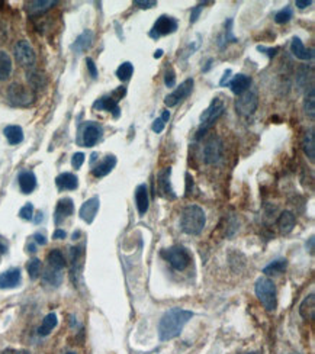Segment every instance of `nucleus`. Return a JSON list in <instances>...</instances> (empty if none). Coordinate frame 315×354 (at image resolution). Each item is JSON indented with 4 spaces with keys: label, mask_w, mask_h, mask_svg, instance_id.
I'll return each mask as SVG.
<instances>
[{
    "label": "nucleus",
    "mask_w": 315,
    "mask_h": 354,
    "mask_svg": "<svg viewBox=\"0 0 315 354\" xmlns=\"http://www.w3.org/2000/svg\"><path fill=\"white\" fill-rule=\"evenodd\" d=\"M192 317H193V312L186 311V309H169L159 322V338L162 341H169V340L179 337Z\"/></svg>",
    "instance_id": "nucleus-1"
},
{
    "label": "nucleus",
    "mask_w": 315,
    "mask_h": 354,
    "mask_svg": "<svg viewBox=\"0 0 315 354\" xmlns=\"http://www.w3.org/2000/svg\"><path fill=\"white\" fill-rule=\"evenodd\" d=\"M207 224V217L204 209L198 205H189L183 209L182 218H180V227L189 235H199Z\"/></svg>",
    "instance_id": "nucleus-2"
},
{
    "label": "nucleus",
    "mask_w": 315,
    "mask_h": 354,
    "mask_svg": "<svg viewBox=\"0 0 315 354\" xmlns=\"http://www.w3.org/2000/svg\"><path fill=\"white\" fill-rule=\"evenodd\" d=\"M256 296L260 300L261 305L267 312H273L278 305V298H276V286L275 283L270 280L269 277H259L254 286Z\"/></svg>",
    "instance_id": "nucleus-3"
},
{
    "label": "nucleus",
    "mask_w": 315,
    "mask_h": 354,
    "mask_svg": "<svg viewBox=\"0 0 315 354\" xmlns=\"http://www.w3.org/2000/svg\"><path fill=\"white\" fill-rule=\"evenodd\" d=\"M224 110H225L224 102H222L221 99L215 98V99L211 102V105H209L207 109L200 113V125H199L198 135H196L198 139L202 135H205V132H207L208 129L212 127L216 121L222 116Z\"/></svg>",
    "instance_id": "nucleus-4"
},
{
    "label": "nucleus",
    "mask_w": 315,
    "mask_h": 354,
    "mask_svg": "<svg viewBox=\"0 0 315 354\" xmlns=\"http://www.w3.org/2000/svg\"><path fill=\"white\" fill-rule=\"evenodd\" d=\"M162 255L170 263L171 267L174 270H177V272H182V270L188 269L190 262H192L189 251L185 247H182V245H174V247L163 250Z\"/></svg>",
    "instance_id": "nucleus-5"
},
{
    "label": "nucleus",
    "mask_w": 315,
    "mask_h": 354,
    "mask_svg": "<svg viewBox=\"0 0 315 354\" xmlns=\"http://www.w3.org/2000/svg\"><path fill=\"white\" fill-rule=\"evenodd\" d=\"M8 99L13 105V106H19V108H27L31 106L35 102L36 96L31 89H28L27 86L19 84V83H13L10 84L8 89Z\"/></svg>",
    "instance_id": "nucleus-6"
},
{
    "label": "nucleus",
    "mask_w": 315,
    "mask_h": 354,
    "mask_svg": "<svg viewBox=\"0 0 315 354\" xmlns=\"http://www.w3.org/2000/svg\"><path fill=\"white\" fill-rule=\"evenodd\" d=\"M224 154V143L219 136L212 135L211 138H208L204 150H202V158L205 164H216Z\"/></svg>",
    "instance_id": "nucleus-7"
},
{
    "label": "nucleus",
    "mask_w": 315,
    "mask_h": 354,
    "mask_svg": "<svg viewBox=\"0 0 315 354\" xmlns=\"http://www.w3.org/2000/svg\"><path fill=\"white\" fill-rule=\"evenodd\" d=\"M259 106V96L256 90H247L235 100V110L241 116H250Z\"/></svg>",
    "instance_id": "nucleus-8"
},
{
    "label": "nucleus",
    "mask_w": 315,
    "mask_h": 354,
    "mask_svg": "<svg viewBox=\"0 0 315 354\" xmlns=\"http://www.w3.org/2000/svg\"><path fill=\"white\" fill-rule=\"evenodd\" d=\"M177 20L173 18V16H169V15H162L160 18L157 19L154 22L153 28L150 31V37L153 39H159V38L166 37V35H170L173 32L177 31Z\"/></svg>",
    "instance_id": "nucleus-9"
},
{
    "label": "nucleus",
    "mask_w": 315,
    "mask_h": 354,
    "mask_svg": "<svg viewBox=\"0 0 315 354\" xmlns=\"http://www.w3.org/2000/svg\"><path fill=\"white\" fill-rule=\"evenodd\" d=\"M15 58L20 67H34L36 61L35 51L27 39H20L15 45Z\"/></svg>",
    "instance_id": "nucleus-10"
},
{
    "label": "nucleus",
    "mask_w": 315,
    "mask_h": 354,
    "mask_svg": "<svg viewBox=\"0 0 315 354\" xmlns=\"http://www.w3.org/2000/svg\"><path fill=\"white\" fill-rule=\"evenodd\" d=\"M193 86H195L193 79H186L185 82L180 83L179 87H176V90L164 98V105L169 106V108H173V106L179 105L180 102L188 99L190 93L193 91Z\"/></svg>",
    "instance_id": "nucleus-11"
},
{
    "label": "nucleus",
    "mask_w": 315,
    "mask_h": 354,
    "mask_svg": "<svg viewBox=\"0 0 315 354\" xmlns=\"http://www.w3.org/2000/svg\"><path fill=\"white\" fill-rule=\"evenodd\" d=\"M102 136V128L100 125H98L96 122H87L84 128H83V132H81V144L84 147L96 146L98 141Z\"/></svg>",
    "instance_id": "nucleus-12"
},
{
    "label": "nucleus",
    "mask_w": 315,
    "mask_h": 354,
    "mask_svg": "<svg viewBox=\"0 0 315 354\" xmlns=\"http://www.w3.org/2000/svg\"><path fill=\"white\" fill-rule=\"evenodd\" d=\"M99 205H100V200L98 196H93V198H90V199H87L83 205H81L80 208V218L84 221V222H87V224H92L93 221H95V218H96V214H98V210H99Z\"/></svg>",
    "instance_id": "nucleus-13"
},
{
    "label": "nucleus",
    "mask_w": 315,
    "mask_h": 354,
    "mask_svg": "<svg viewBox=\"0 0 315 354\" xmlns=\"http://www.w3.org/2000/svg\"><path fill=\"white\" fill-rule=\"evenodd\" d=\"M73 212H74V203H73V199H70V198H63V199L58 200V203H57V206H55V212H54L55 225H60L64 219H67L70 215H73Z\"/></svg>",
    "instance_id": "nucleus-14"
},
{
    "label": "nucleus",
    "mask_w": 315,
    "mask_h": 354,
    "mask_svg": "<svg viewBox=\"0 0 315 354\" xmlns=\"http://www.w3.org/2000/svg\"><path fill=\"white\" fill-rule=\"evenodd\" d=\"M58 2H55V0H32V2L25 3V10L29 16H38V15L45 13L47 10L51 9Z\"/></svg>",
    "instance_id": "nucleus-15"
},
{
    "label": "nucleus",
    "mask_w": 315,
    "mask_h": 354,
    "mask_svg": "<svg viewBox=\"0 0 315 354\" xmlns=\"http://www.w3.org/2000/svg\"><path fill=\"white\" fill-rule=\"evenodd\" d=\"M170 176L171 167H164L162 172L159 173V176H157V182H159V187H160V191L163 192L164 196H167L170 199H176V193H174L173 187H171Z\"/></svg>",
    "instance_id": "nucleus-16"
},
{
    "label": "nucleus",
    "mask_w": 315,
    "mask_h": 354,
    "mask_svg": "<svg viewBox=\"0 0 315 354\" xmlns=\"http://www.w3.org/2000/svg\"><path fill=\"white\" fill-rule=\"evenodd\" d=\"M20 270L19 269H9L0 274V289H13L20 283Z\"/></svg>",
    "instance_id": "nucleus-17"
},
{
    "label": "nucleus",
    "mask_w": 315,
    "mask_h": 354,
    "mask_svg": "<svg viewBox=\"0 0 315 354\" xmlns=\"http://www.w3.org/2000/svg\"><path fill=\"white\" fill-rule=\"evenodd\" d=\"M135 203H137L138 214L141 217L145 215L148 208H150V198H148V187H147V184H140L135 189Z\"/></svg>",
    "instance_id": "nucleus-18"
},
{
    "label": "nucleus",
    "mask_w": 315,
    "mask_h": 354,
    "mask_svg": "<svg viewBox=\"0 0 315 354\" xmlns=\"http://www.w3.org/2000/svg\"><path fill=\"white\" fill-rule=\"evenodd\" d=\"M115 166H117V157L114 154H108L98 166L92 169V174L95 177H105L115 169Z\"/></svg>",
    "instance_id": "nucleus-19"
},
{
    "label": "nucleus",
    "mask_w": 315,
    "mask_h": 354,
    "mask_svg": "<svg viewBox=\"0 0 315 354\" xmlns=\"http://www.w3.org/2000/svg\"><path fill=\"white\" fill-rule=\"evenodd\" d=\"M93 38H95L93 31H92V29H84L80 35L76 38V41L73 42L72 50L73 51H76L77 54L84 53V51L89 50L90 46H92V44H93Z\"/></svg>",
    "instance_id": "nucleus-20"
},
{
    "label": "nucleus",
    "mask_w": 315,
    "mask_h": 354,
    "mask_svg": "<svg viewBox=\"0 0 315 354\" xmlns=\"http://www.w3.org/2000/svg\"><path fill=\"white\" fill-rule=\"evenodd\" d=\"M228 84H230V89H231V91H233L234 95L241 96L243 93H245V91L250 89V86H252V77H250V76H245V74H237Z\"/></svg>",
    "instance_id": "nucleus-21"
},
{
    "label": "nucleus",
    "mask_w": 315,
    "mask_h": 354,
    "mask_svg": "<svg viewBox=\"0 0 315 354\" xmlns=\"http://www.w3.org/2000/svg\"><path fill=\"white\" fill-rule=\"evenodd\" d=\"M55 184L60 191H76L79 187V179L73 173H61L57 176Z\"/></svg>",
    "instance_id": "nucleus-22"
},
{
    "label": "nucleus",
    "mask_w": 315,
    "mask_h": 354,
    "mask_svg": "<svg viewBox=\"0 0 315 354\" xmlns=\"http://www.w3.org/2000/svg\"><path fill=\"white\" fill-rule=\"evenodd\" d=\"M290 53L295 55L298 60H304V61H309L314 57V50H306L302 41L298 37H294L290 41Z\"/></svg>",
    "instance_id": "nucleus-23"
},
{
    "label": "nucleus",
    "mask_w": 315,
    "mask_h": 354,
    "mask_svg": "<svg viewBox=\"0 0 315 354\" xmlns=\"http://www.w3.org/2000/svg\"><path fill=\"white\" fill-rule=\"evenodd\" d=\"M93 108L99 110H108L114 115V118H119V115H121V109L118 106V102L110 96H105V98H100V99L96 100L93 103Z\"/></svg>",
    "instance_id": "nucleus-24"
},
{
    "label": "nucleus",
    "mask_w": 315,
    "mask_h": 354,
    "mask_svg": "<svg viewBox=\"0 0 315 354\" xmlns=\"http://www.w3.org/2000/svg\"><path fill=\"white\" fill-rule=\"evenodd\" d=\"M18 182H19V187H20L22 193L29 195V193H32V192L35 191L36 177H35V174H34L32 172H29V170H25V172H22L20 174H19Z\"/></svg>",
    "instance_id": "nucleus-25"
},
{
    "label": "nucleus",
    "mask_w": 315,
    "mask_h": 354,
    "mask_svg": "<svg viewBox=\"0 0 315 354\" xmlns=\"http://www.w3.org/2000/svg\"><path fill=\"white\" fill-rule=\"evenodd\" d=\"M278 228H279L280 234H283V235H286V234H289V232H292V229L295 228V224H297V218H295V215L292 214V212H289V210H285V212H282L279 215V218H278Z\"/></svg>",
    "instance_id": "nucleus-26"
},
{
    "label": "nucleus",
    "mask_w": 315,
    "mask_h": 354,
    "mask_svg": "<svg viewBox=\"0 0 315 354\" xmlns=\"http://www.w3.org/2000/svg\"><path fill=\"white\" fill-rule=\"evenodd\" d=\"M3 134L10 146H18L24 141V131L19 125H8L3 129Z\"/></svg>",
    "instance_id": "nucleus-27"
},
{
    "label": "nucleus",
    "mask_w": 315,
    "mask_h": 354,
    "mask_svg": "<svg viewBox=\"0 0 315 354\" xmlns=\"http://www.w3.org/2000/svg\"><path fill=\"white\" fill-rule=\"evenodd\" d=\"M299 314L304 319H314L315 315V295H308L299 305Z\"/></svg>",
    "instance_id": "nucleus-28"
},
{
    "label": "nucleus",
    "mask_w": 315,
    "mask_h": 354,
    "mask_svg": "<svg viewBox=\"0 0 315 354\" xmlns=\"http://www.w3.org/2000/svg\"><path fill=\"white\" fill-rule=\"evenodd\" d=\"M302 150H304V153H305V155L311 160V161H314L315 160V134H314V129H309V131H306L305 135H304V138H302Z\"/></svg>",
    "instance_id": "nucleus-29"
},
{
    "label": "nucleus",
    "mask_w": 315,
    "mask_h": 354,
    "mask_svg": "<svg viewBox=\"0 0 315 354\" xmlns=\"http://www.w3.org/2000/svg\"><path fill=\"white\" fill-rule=\"evenodd\" d=\"M42 281L45 285L58 288L61 285V281H63V273H61V270H55V269H51V267H47V270L42 273Z\"/></svg>",
    "instance_id": "nucleus-30"
},
{
    "label": "nucleus",
    "mask_w": 315,
    "mask_h": 354,
    "mask_svg": "<svg viewBox=\"0 0 315 354\" xmlns=\"http://www.w3.org/2000/svg\"><path fill=\"white\" fill-rule=\"evenodd\" d=\"M47 262H48V267L55 269V270H63L65 267V258H64L63 253L60 250H51L48 255H47Z\"/></svg>",
    "instance_id": "nucleus-31"
},
{
    "label": "nucleus",
    "mask_w": 315,
    "mask_h": 354,
    "mask_svg": "<svg viewBox=\"0 0 315 354\" xmlns=\"http://www.w3.org/2000/svg\"><path fill=\"white\" fill-rule=\"evenodd\" d=\"M57 322H58V319H57V315H55L54 312L48 314V315L42 319V324L38 328V334L42 337L48 336V334L57 327Z\"/></svg>",
    "instance_id": "nucleus-32"
},
{
    "label": "nucleus",
    "mask_w": 315,
    "mask_h": 354,
    "mask_svg": "<svg viewBox=\"0 0 315 354\" xmlns=\"http://www.w3.org/2000/svg\"><path fill=\"white\" fill-rule=\"evenodd\" d=\"M10 73H12V58L8 53L0 51V80H6L9 79Z\"/></svg>",
    "instance_id": "nucleus-33"
},
{
    "label": "nucleus",
    "mask_w": 315,
    "mask_h": 354,
    "mask_svg": "<svg viewBox=\"0 0 315 354\" xmlns=\"http://www.w3.org/2000/svg\"><path fill=\"white\" fill-rule=\"evenodd\" d=\"M286 266H288V260L286 258H280V260H275L270 264H267L264 269H263V273L267 274V276H273V274H280L286 270Z\"/></svg>",
    "instance_id": "nucleus-34"
},
{
    "label": "nucleus",
    "mask_w": 315,
    "mask_h": 354,
    "mask_svg": "<svg viewBox=\"0 0 315 354\" xmlns=\"http://www.w3.org/2000/svg\"><path fill=\"white\" fill-rule=\"evenodd\" d=\"M304 110H305V115L311 121H314L315 118V89L311 87L309 91H306L305 100H304Z\"/></svg>",
    "instance_id": "nucleus-35"
},
{
    "label": "nucleus",
    "mask_w": 315,
    "mask_h": 354,
    "mask_svg": "<svg viewBox=\"0 0 315 354\" xmlns=\"http://www.w3.org/2000/svg\"><path fill=\"white\" fill-rule=\"evenodd\" d=\"M28 82H29V84L34 89H41V87H44L45 84H47V79H45V76L41 72L31 70V72H28Z\"/></svg>",
    "instance_id": "nucleus-36"
},
{
    "label": "nucleus",
    "mask_w": 315,
    "mask_h": 354,
    "mask_svg": "<svg viewBox=\"0 0 315 354\" xmlns=\"http://www.w3.org/2000/svg\"><path fill=\"white\" fill-rule=\"evenodd\" d=\"M233 23H234V20L231 18L225 20L224 37L221 38V41H219V45L221 46H225L227 44H230V42H237V41H238V39L234 37V34H233Z\"/></svg>",
    "instance_id": "nucleus-37"
},
{
    "label": "nucleus",
    "mask_w": 315,
    "mask_h": 354,
    "mask_svg": "<svg viewBox=\"0 0 315 354\" xmlns=\"http://www.w3.org/2000/svg\"><path fill=\"white\" fill-rule=\"evenodd\" d=\"M132 73H134V65L129 63V61H125V63L121 64L117 70L118 79L122 80V82H128L131 79Z\"/></svg>",
    "instance_id": "nucleus-38"
},
{
    "label": "nucleus",
    "mask_w": 315,
    "mask_h": 354,
    "mask_svg": "<svg viewBox=\"0 0 315 354\" xmlns=\"http://www.w3.org/2000/svg\"><path fill=\"white\" fill-rule=\"evenodd\" d=\"M41 267H42L41 260H38V258H32V260H29V263H28L27 266V270H28V274H29V277H31L32 280H35V279H38V277L41 276Z\"/></svg>",
    "instance_id": "nucleus-39"
},
{
    "label": "nucleus",
    "mask_w": 315,
    "mask_h": 354,
    "mask_svg": "<svg viewBox=\"0 0 315 354\" xmlns=\"http://www.w3.org/2000/svg\"><path fill=\"white\" fill-rule=\"evenodd\" d=\"M292 16H294V10H292L290 6H286V8H283L275 15V22L279 23V25H283V23L289 22L292 19Z\"/></svg>",
    "instance_id": "nucleus-40"
},
{
    "label": "nucleus",
    "mask_w": 315,
    "mask_h": 354,
    "mask_svg": "<svg viewBox=\"0 0 315 354\" xmlns=\"http://www.w3.org/2000/svg\"><path fill=\"white\" fill-rule=\"evenodd\" d=\"M19 217L25 221H31L34 218V205L32 203H27L25 206H22L19 210Z\"/></svg>",
    "instance_id": "nucleus-41"
},
{
    "label": "nucleus",
    "mask_w": 315,
    "mask_h": 354,
    "mask_svg": "<svg viewBox=\"0 0 315 354\" xmlns=\"http://www.w3.org/2000/svg\"><path fill=\"white\" fill-rule=\"evenodd\" d=\"M164 84H166L169 89L176 86V73H174L173 68H167V70H166V73H164Z\"/></svg>",
    "instance_id": "nucleus-42"
},
{
    "label": "nucleus",
    "mask_w": 315,
    "mask_h": 354,
    "mask_svg": "<svg viewBox=\"0 0 315 354\" xmlns=\"http://www.w3.org/2000/svg\"><path fill=\"white\" fill-rule=\"evenodd\" d=\"M208 3L209 2H200L198 6H195L192 9V12H190V23H195L198 20L199 16H200V12H202V9L205 8V5H208Z\"/></svg>",
    "instance_id": "nucleus-43"
},
{
    "label": "nucleus",
    "mask_w": 315,
    "mask_h": 354,
    "mask_svg": "<svg viewBox=\"0 0 315 354\" xmlns=\"http://www.w3.org/2000/svg\"><path fill=\"white\" fill-rule=\"evenodd\" d=\"M135 6H138L140 9H151L154 6H157L155 0H134Z\"/></svg>",
    "instance_id": "nucleus-44"
},
{
    "label": "nucleus",
    "mask_w": 315,
    "mask_h": 354,
    "mask_svg": "<svg viewBox=\"0 0 315 354\" xmlns=\"http://www.w3.org/2000/svg\"><path fill=\"white\" fill-rule=\"evenodd\" d=\"M84 163V154L83 153H76L72 157V166L74 169H80Z\"/></svg>",
    "instance_id": "nucleus-45"
},
{
    "label": "nucleus",
    "mask_w": 315,
    "mask_h": 354,
    "mask_svg": "<svg viewBox=\"0 0 315 354\" xmlns=\"http://www.w3.org/2000/svg\"><path fill=\"white\" fill-rule=\"evenodd\" d=\"M86 67L89 70V74L92 76V79H98V67L95 61L92 58H86Z\"/></svg>",
    "instance_id": "nucleus-46"
},
{
    "label": "nucleus",
    "mask_w": 315,
    "mask_h": 354,
    "mask_svg": "<svg viewBox=\"0 0 315 354\" xmlns=\"http://www.w3.org/2000/svg\"><path fill=\"white\" fill-rule=\"evenodd\" d=\"M164 122L162 121V118H157L154 119L153 125H151V129H153L155 134H160V132H163V129H164Z\"/></svg>",
    "instance_id": "nucleus-47"
},
{
    "label": "nucleus",
    "mask_w": 315,
    "mask_h": 354,
    "mask_svg": "<svg viewBox=\"0 0 315 354\" xmlns=\"http://www.w3.org/2000/svg\"><path fill=\"white\" fill-rule=\"evenodd\" d=\"M257 50L261 51V53H264L267 57H275V55L278 54V51H279V48H266V46H260V45L257 46Z\"/></svg>",
    "instance_id": "nucleus-48"
},
{
    "label": "nucleus",
    "mask_w": 315,
    "mask_h": 354,
    "mask_svg": "<svg viewBox=\"0 0 315 354\" xmlns=\"http://www.w3.org/2000/svg\"><path fill=\"white\" fill-rule=\"evenodd\" d=\"M125 93H126V89H125V87H124V86H122V87H119L118 90L114 91L110 98H114V99H115L118 102V100H121V99H122V98H124V96H125Z\"/></svg>",
    "instance_id": "nucleus-49"
},
{
    "label": "nucleus",
    "mask_w": 315,
    "mask_h": 354,
    "mask_svg": "<svg viewBox=\"0 0 315 354\" xmlns=\"http://www.w3.org/2000/svg\"><path fill=\"white\" fill-rule=\"evenodd\" d=\"M190 187L193 189V177L190 176L189 173H186V196L190 195Z\"/></svg>",
    "instance_id": "nucleus-50"
},
{
    "label": "nucleus",
    "mask_w": 315,
    "mask_h": 354,
    "mask_svg": "<svg viewBox=\"0 0 315 354\" xmlns=\"http://www.w3.org/2000/svg\"><path fill=\"white\" fill-rule=\"evenodd\" d=\"M231 74H233V72L228 68V70L224 73V76H222V79H221V82H219V86H225V84H228V83H230V79H231Z\"/></svg>",
    "instance_id": "nucleus-51"
},
{
    "label": "nucleus",
    "mask_w": 315,
    "mask_h": 354,
    "mask_svg": "<svg viewBox=\"0 0 315 354\" xmlns=\"http://www.w3.org/2000/svg\"><path fill=\"white\" fill-rule=\"evenodd\" d=\"M295 5H297L299 9H305V8H308V6H311V5H312V0H297V2H295Z\"/></svg>",
    "instance_id": "nucleus-52"
},
{
    "label": "nucleus",
    "mask_w": 315,
    "mask_h": 354,
    "mask_svg": "<svg viewBox=\"0 0 315 354\" xmlns=\"http://www.w3.org/2000/svg\"><path fill=\"white\" fill-rule=\"evenodd\" d=\"M65 237H67V234H65L64 229H55V232L53 234V238H54V240H64Z\"/></svg>",
    "instance_id": "nucleus-53"
},
{
    "label": "nucleus",
    "mask_w": 315,
    "mask_h": 354,
    "mask_svg": "<svg viewBox=\"0 0 315 354\" xmlns=\"http://www.w3.org/2000/svg\"><path fill=\"white\" fill-rule=\"evenodd\" d=\"M34 240H35L36 244H39V245L47 244V238H45L42 234H35V235H34Z\"/></svg>",
    "instance_id": "nucleus-54"
},
{
    "label": "nucleus",
    "mask_w": 315,
    "mask_h": 354,
    "mask_svg": "<svg viewBox=\"0 0 315 354\" xmlns=\"http://www.w3.org/2000/svg\"><path fill=\"white\" fill-rule=\"evenodd\" d=\"M169 119H170V112H169V110H164V112H163V115H162V121L164 122V124H166Z\"/></svg>",
    "instance_id": "nucleus-55"
},
{
    "label": "nucleus",
    "mask_w": 315,
    "mask_h": 354,
    "mask_svg": "<svg viewBox=\"0 0 315 354\" xmlns=\"http://www.w3.org/2000/svg\"><path fill=\"white\" fill-rule=\"evenodd\" d=\"M6 251H8V245L0 240V254H5Z\"/></svg>",
    "instance_id": "nucleus-56"
},
{
    "label": "nucleus",
    "mask_w": 315,
    "mask_h": 354,
    "mask_svg": "<svg viewBox=\"0 0 315 354\" xmlns=\"http://www.w3.org/2000/svg\"><path fill=\"white\" fill-rule=\"evenodd\" d=\"M309 253L314 254V237L309 238Z\"/></svg>",
    "instance_id": "nucleus-57"
},
{
    "label": "nucleus",
    "mask_w": 315,
    "mask_h": 354,
    "mask_svg": "<svg viewBox=\"0 0 315 354\" xmlns=\"http://www.w3.org/2000/svg\"><path fill=\"white\" fill-rule=\"evenodd\" d=\"M163 57V50H157L155 53H154V58H162Z\"/></svg>",
    "instance_id": "nucleus-58"
},
{
    "label": "nucleus",
    "mask_w": 315,
    "mask_h": 354,
    "mask_svg": "<svg viewBox=\"0 0 315 354\" xmlns=\"http://www.w3.org/2000/svg\"><path fill=\"white\" fill-rule=\"evenodd\" d=\"M36 247L34 244H29L28 245V250H29V253H35Z\"/></svg>",
    "instance_id": "nucleus-59"
},
{
    "label": "nucleus",
    "mask_w": 315,
    "mask_h": 354,
    "mask_svg": "<svg viewBox=\"0 0 315 354\" xmlns=\"http://www.w3.org/2000/svg\"><path fill=\"white\" fill-rule=\"evenodd\" d=\"M16 354H29V353H28V351H18Z\"/></svg>",
    "instance_id": "nucleus-60"
},
{
    "label": "nucleus",
    "mask_w": 315,
    "mask_h": 354,
    "mask_svg": "<svg viewBox=\"0 0 315 354\" xmlns=\"http://www.w3.org/2000/svg\"><path fill=\"white\" fill-rule=\"evenodd\" d=\"M65 354H76V353H73V351H69V353H65Z\"/></svg>",
    "instance_id": "nucleus-61"
},
{
    "label": "nucleus",
    "mask_w": 315,
    "mask_h": 354,
    "mask_svg": "<svg viewBox=\"0 0 315 354\" xmlns=\"http://www.w3.org/2000/svg\"><path fill=\"white\" fill-rule=\"evenodd\" d=\"M289 354H299V353H289Z\"/></svg>",
    "instance_id": "nucleus-62"
},
{
    "label": "nucleus",
    "mask_w": 315,
    "mask_h": 354,
    "mask_svg": "<svg viewBox=\"0 0 315 354\" xmlns=\"http://www.w3.org/2000/svg\"><path fill=\"white\" fill-rule=\"evenodd\" d=\"M247 354H257V353H247Z\"/></svg>",
    "instance_id": "nucleus-63"
}]
</instances>
